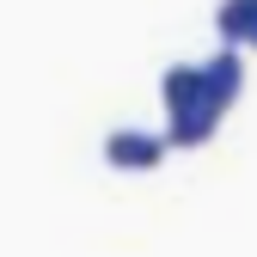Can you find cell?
<instances>
[{
    "mask_svg": "<svg viewBox=\"0 0 257 257\" xmlns=\"http://www.w3.org/2000/svg\"><path fill=\"white\" fill-rule=\"evenodd\" d=\"M166 153H172V141L153 135V128H110L104 135V166L110 172H159Z\"/></svg>",
    "mask_w": 257,
    "mask_h": 257,
    "instance_id": "1",
    "label": "cell"
},
{
    "mask_svg": "<svg viewBox=\"0 0 257 257\" xmlns=\"http://www.w3.org/2000/svg\"><path fill=\"white\" fill-rule=\"evenodd\" d=\"M220 116H227V104L208 98V86H202L190 104L166 110V141H172V147H184V153H190V147H208V141H214V128H220Z\"/></svg>",
    "mask_w": 257,
    "mask_h": 257,
    "instance_id": "2",
    "label": "cell"
},
{
    "mask_svg": "<svg viewBox=\"0 0 257 257\" xmlns=\"http://www.w3.org/2000/svg\"><path fill=\"white\" fill-rule=\"evenodd\" d=\"M202 86H208V98L233 104L239 92H245V49H239V43H220V49L202 61Z\"/></svg>",
    "mask_w": 257,
    "mask_h": 257,
    "instance_id": "3",
    "label": "cell"
},
{
    "mask_svg": "<svg viewBox=\"0 0 257 257\" xmlns=\"http://www.w3.org/2000/svg\"><path fill=\"white\" fill-rule=\"evenodd\" d=\"M251 25H257V0H220V7H214V31H220V43H239V49H245Z\"/></svg>",
    "mask_w": 257,
    "mask_h": 257,
    "instance_id": "4",
    "label": "cell"
},
{
    "mask_svg": "<svg viewBox=\"0 0 257 257\" xmlns=\"http://www.w3.org/2000/svg\"><path fill=\"white\" fill-rule=\"evenodd\" d=\"M245 49H257V25H251V37H245Z\"/></svg>",
    "mask_w": 257,
    "mask_h": 257,
    "instance_id": "5",
    "label": "cell"
}]
</instances>
